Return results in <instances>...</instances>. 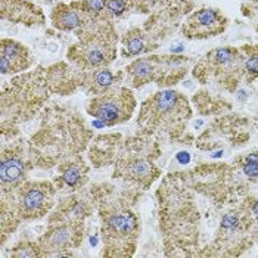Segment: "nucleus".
I'll return each instance as SVG.
<instances>
[{"label":"nucleus","instance_id":"39448f33","mask_svg":"<svg viewBox=\"0 0 258 258\" xmlns=\"http://www.w3.org/2000/svg\"><path fill=\"white\" fill-rule=\"evenodd\" d=\"M50 89L46 68L22 73L3 84L2 89V135L14 130L18 124L34 118L49 99Z\"/></svg>","mask_w":258,"mask_h":258},{"label":"nucleus","instance_id":"5701e85b","mask_svg":"<svg viewBox=\"0 0 258 258\" xmlns=\"http://www.w3.org/2000/svg\"><path fill=\"white\" fill-rule=\"evenodd\" d=\"M173 0H142V14H151L168 6Z\"/></svg>","mask_w":258,"mask_h":258},{"label":"nucleus","instance_id":"6e6552de","mask_svg":"<svg viewBox=\"0 0 258 258\" xmlns=\"http://www.w3.org/2000/svg\"><path fill=\"white\" fill-rule=\"evenodd\" d=\"M189 65L190 59L180 55H148L132 60L124 68V80L130 89H140L149 83L170 87L187 74Z\"/></svg>","mask_w":258,"mask_h":258},{"label":"nucleus","instance_id":"2eb2a0df","mask_svg":"<svg viewBox=\"0 0 258 258\" xmlns=\"http://www.w3.org/2000/svg\"><path fill=\"white\" fill-rule=\"evenodd\" d=\"M34 65L31 50L20 41L12 39H2L0 41V73L20 74L27 73Z\"/></svg>","mask_w":258,"mask_h":258},{"label":"nucleus","instance_id":"f3484780","mask_svg":"<svg viewBox=\"0 0 258 258\" xmlns=\"http://www.w3.org/2000/svg\"><path fill=\"white\" fill-rule=\"evenodd\" d=\"M102 17H109V15H92L79 8H74L71 3L68 5L62 2L58 3L50 12V21L55 28H58L59 31H76V33H79L80 30H83L92 21Z\"/></svg>","mask_w":258,"mask_h":258},{"label":"nucleus","instance_id":"f257e3e1","mask_svg":"<svg viewBox=\"0 0 258 258\" xmlns=\"http://www.w3.org/2000/svg\"><path fill=\"white\" fill-rule=\"evenodd\" d=\"M89 152L93 167L112 165V177L138 190L151 189L161 174L155 164L159 157L158 143L148 136L122 138L121 135H102L90 142Z\"/></svg>","mask_w":258,"mask_h":258},{"label":"nucleus","instance_id":"aec40b11","mask_svg":"<svg viewBox=\"0 0 258 258\" xmlns=\"http://www.w3.org/2000/svg\"><path fill=\"white\" fill-rule=\"evenodd\" d=\"M240 49L245 58V80L252 83L258 79V44H245Z\"/></svg>","mask_w":258,"mask_h":258},{"label":"nucleus","instance_id":"1a4fd4ad","mask_svg":"<svg viewBox=\"0 0 258 258\" xmlns=\"http://www.w3.org/2000/svg\"><path fill=\"white\" fill-rule=\"evenodd\" d=\"M202 84L214 83L227 92H235L245 77V58L240 47H217L210 50L192 70Z\"/></svg>","mask_w":258,"mask_h":258},{"label":"nucleus","instance_id":"f03ea898","mask_svg":"<svg viewBox=\"0 0 258 258\" xmlns=\"http://www.w3.org/2000/svg\"><path fill=\"white\" fill-rule=\"evenodd\" d=\"M93 140V133L77 111L53 105L43 112L41 125L28 142L34 167L49 168L81 155Z\"/></svg>","mask_w":258,"mask_h":258},{"label":"nucleus","instance_id":"0eeeda50","mask_svg":"<svg viewBox=\"0 0 258 258\" xmlns=\"http://www.w3.org/2000/svg\"><path fill=\"white\" fill-rule=\"evenodd\" d=\"M76 34L79 41L67 52L70 63L81 70H100L108 68L115 60L119 37L112 18L102 17L92 21Z\"/></svg>","mask_w":258,"mask_h":258},{"label":"nucleus","instance_id":"4be33fe9","mask_svg":"<svg viewBox=\"0 0 258 258\" xmlns=\"http://www.w3.org/2000/svg\"><path fill=\"white\" fill-rule=\"evenodd\" d=\"M108 2L109 0H79V2H71V5L92 15H108L106 14Z\"/></svg>","mask_w":258,"mask_h":258},{"label":"nucleus","instance_id":"423d86ee","mask_svg":"<svg viewBox=\"0 0 258 258\" xmlns=\"http://www.w3.org/2000/svg\"><path fill=\"white\" fill-rule=\"evenodd\" d=\"M56 184L47 180H25L11 192L2 194L0 220L2 243L14 233L22 221H33L46 217L55 205Z\"/></svg>","mask_w":258,"mask_h":258},{"label":"nucleus","instance_id":"a211bd4d","mask_svg":"<svg viewBox=\"0 0 258 258\" xmlns=\"http://www.w3.org/2000/svg\"><path fill=\"white\" fill-rule=\"evenodd\" d=\"M58 171H59V183L56 184V187L60 189L63 186L70 187L73 192H77L81 187H84V184L89 180V165L86 164V161L81 158V155L73 157V158L63 161L62 164L58 165Z\"/></svg>","mask_w":258,"mask_h":258},{"label":"nucleus","instance_id":"20e7f679","mask_svg":"<svg viewBox=\"0 0 258 258\" xmlns=\"http://www.w3.org/2000/svg\"><path fill=\"white\" fill-rule=\"evenodd\" d=\"M190 117L192 108L183 93L173 89L159 90L140 105L139 135L165 140L179 139Z\"/></svg>","mask_w":258,"mask_h":258},{"label":"nucleus","instance_id":"ddd939ff","mask_svg":"<svg viewBox=\"0 0 258 258\" xmlns=\"http://www.w3.org/2000/svg\"><path fill=\"white\" fill-rule=\"evenodd\" d=\"M229 20L213 8H201L192 12L181 24V34L189 40H204L223 34L227 28Z\"/></svg>","mask_w":258,"mask_h":258},{"label":"nucleus","instance_id":"7ed1b4c3","mask_svg":"<svg viewBox=\"0 0 258 258\" xmlns=\"http://www.w3.org/2000/svg\"><path fill=\"white\" fill-rule=\"evenodd\" d=\"M98 208L103 257H133L140 236V220L135 211L138 189H117L108 183L92 187Z\"/></svg>","mask_w":258,"mask_h":258},{"label":"nucleus","instance_id":"4468645a","mask_svg":"<svg viewBox=\"0 0 258 258\" xmlns=\"http://www.w3.org/2000/svg\"><path fill=\"white\" fill-rule=\"evenodd\" d=\"M95 205L92 192L87 195L73 192V195L60 201L50 213L47 224H60V223H84L90 216Z\"/></svg>","mask_w":258,"mask_h":258},{"label":"nucleus","instance_id":"9d476101","mask_svg":"<svg viewBox=\"0 0 258 258\" xmlns=\"http://www.w3.org/2000/svg\"><path fill=\"white\" fill-rule=\"evenodd\" d=\"M138 106L136 98L128 86H115L96 95L86 103V112L106 125H118L132 118Z\"/></svg>","mask_w":258,"mask_h":258},{"label":"nucleus","instance_id":"f8f14e48","mask_svg":"<svg viewBox=\"0 0 258 258\" xmlns=\"http://www.w3.org/2000/svg\"><path fill=\"white\" fill-rule=\"evenodd\" d=\"M30 167H34L28 149L25 152L24 143L12 142L9 146L2 148L0 155V189L2 194L17 189L21 183L25 181Z\"/></svg>","mask_w":258,"mask_h":258},{"label":"nucleus","instance_id":"412c9836","mask_svg":"<svg viewBox=\"0 0 258 258\" xmlns=\"http://www.w3.org/2000/svg\"><path fill=\"white\" fill-rule=\"evenodd\" d=\"M8 257L12 258H34V257H41V252H40L39 243L37 240L36 242H31V240H24L18 243L12 251H9Z\"/></svg>","mask_w":258,"mask_h":258},{"label":"nucleus","instance_id":"6ab92c4d","mask_svg":"<svg viewBox=\"0 0 258 258\" xmlns=\"http://www.w3.org/2000/svg\"><path fill=\"white\" fill-rule=\"evenodd\" d=\"M121 41V56L122 58H133L143 53H148L157 49V41L152 39L143 28H130L124 33L119 39Z\"/></svg>","mask_w":258,"mask_h":258},{"label":"nucleus","instance_id":"9b49d317","mask_svg":"<svg viewBox=\"0 0 258 258\" xmlns=\"http://www.w3.org/2000/svg\"><path fill=\"white\" fill-rule=\"evenodd\" d=\"M84 223L47 224L44 235L37 239L41 257H68L83 243Z\"/></svg>","mask_w":258,"mask_h":258},{"label":"nucleus","instance_id":"dca6fc26","mask_svg":"<svg viewBox=\"0 0 258 258\" xmlns=\"http://www.w3.org/2000/svg\"><path fill=\"white\" fill-rule=\"evenodd\" d=\"M2 21H9L25 27L46 24L41 8L30 0H0Z\"/></svg>","mask_w":258,"mask_h":258},{"label":"nucleus","instance_id":"b1692460","mask_svg":"<svg viewBox=\"0 0 258 258\" xmlns=\"http://www.w3.org/2000/svg\"><path fill=\"white\" fill-rule=\"evenodd\" d=\"M249 3H251L255 9H258V0H249Z\"/></svg>","mask_w":258,"mask_h":258}]
</instances>
